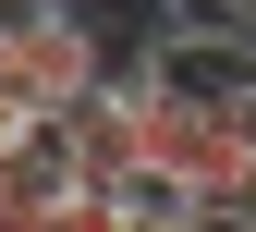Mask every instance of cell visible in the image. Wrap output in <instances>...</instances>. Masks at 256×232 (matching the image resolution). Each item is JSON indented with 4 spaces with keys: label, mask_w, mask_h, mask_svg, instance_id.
I'll return each instance as SVG.
<instances>
[{
    "label": "cell",
    "mask_w": 256,
    "mask_h": 232,
    "mask_svg": "<svg viewBox=\"0 0 256 232\" xmlns=\"http://www.w3.org/2000/svg\"><path fill=\"white\" fill-rule=\"evenodd\" d=\"M74 159H86V183L146 171V74H110V86L74 110Z\"/></svg>",
    "instance_id": "2"
},
{
    "label": "cell",
    "mask_w": 256,
    "mask_h": 232,
    "mask_svg": "<svg viewBox=\"0 0 256 232\" xmlns=\"http://www.w3.org/2000/svg\"><path fill=\"white\" fill-rule=\"evenodd\" d=\"M24 135H37V122H24V110H12V98H0V159H12V147H24Z\"/></svg>",
    "instance_id": "5"
},
{
    "label": "cell",
    "mask_w": 256,
    "mask_h": 232,
    "mask_svg": "<svg viewBox=\"0 0 256 232\" xmlns=\"http://www.w3.org/2000/svg\"><path fill=\"white\" fill-rule=\"evenodd\" d=\"M110 74H134V61H110V25L86 13V0H24V13H0V98H12L24 122H74Z\"/></svg>",
    "instance_id": "1"
},
{
    "label": "cell",
    "mask_w": 256,
    "mask_h": 232,
    "mask_svg": "<svg viewBox=\"0 0 256 232\" xmlns=\"http://www.w3.org/2000/svg\"><path fill=\"white\" fill-rule=\"evenodd\" d=\"M110 208H122V232H208V208H196V183H171L158 159L110 183Z\"/></svg>",
    "instance_id": "3"
},
{
    "label": "cell",
    "mask_w": 256,
    "mask_h": 232,
    "mask_svg": "<svg viewBox=\"0 0 256 232\" xmlns=\"http://www.w3.org/2000/svg\"><path fill=\"white\" fill-rule=\"evenodd\" d=\"M208 232H256V171H244V195H232V208H220Z\"/></svg>",
    "instance_id": "4"
}]
</instances>
